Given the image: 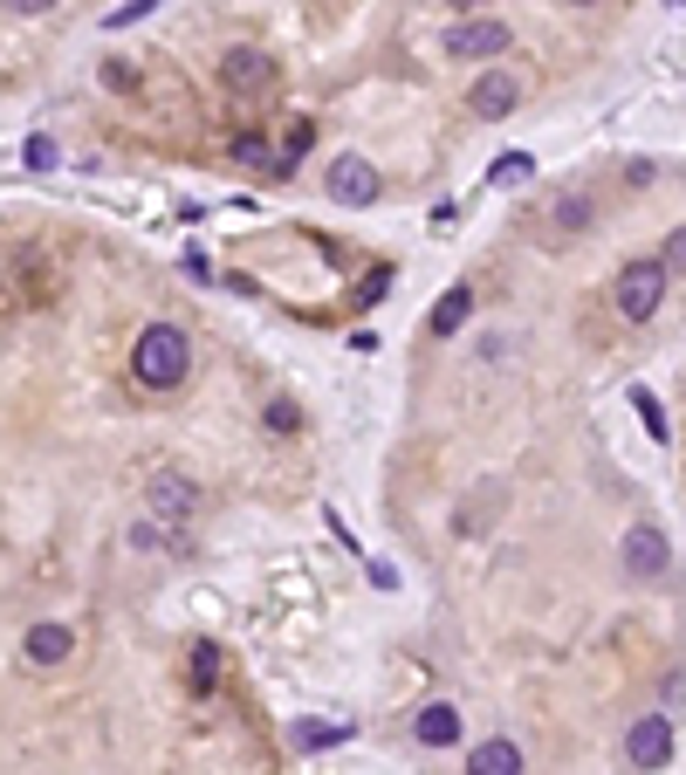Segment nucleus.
<instances>
[{
  "label": "nucleus",
  "mask_w": 686,
  "mask_h": 775,
  "mask_svg": "<svg viewBox=\"0 0 686 775\" xmlns=\"http://www.w3.org/2000/svg\"><path fill=\"white\" fill-rule=\"evenodd\" d=\"M186 371H192V344H186L179 322H151V330H138L131 378L145 391H172V385H186Z\"/></svg>",
  "instance_id": "obj_1"
},
{
  "label": "nucleus",
  "mask_w": 686,
  "mask_h": 775,
  "mask_svg": "<svg viewBox=\"0 0 686 775\" xmlns=\"http://www.w3.org/2000/svg\"><path fill=\"white\" fill-rule=\"evenodd\" d=\"M666 261H625L618 268V289H612V302H618V316L625 322H645V316H653L659 309V296H666Z\"/></svg>",
  "instance_id": "obj_2"
},
{
  "label": "nucleus",
  "mask_w": 686,
  "mask_h": 775,
  "mask_svg": "<svg viewBox=\"0 0 686 775\" xmlns=\"http://www.w3.org/2000/svg\"><path fill=\"white\" fill-rule=\"evenodd\" d=\"M322 186H330V199H337V207H371L385 179H378V166H371V158L344 151L337 166H330V179H322Z\"/></svg>",
  "instance_id": "obj_3"
},
{
  "label": "nucleus",
  "mask_w": 686,
  "mask_h": 775,
  "mask_svg": "<svg viewBox=\"0 0 686 775\" xmlns=\"http://www.w3.org/2000/svg\"><path fill=\"white\" fill-rule=\"evenodd\" d=\"M625 755H632V768H666L673 762V721L666 714H638L632 734H625Z\"/></svg>",
  "instance_id": "obj_4"
},
{
  "label": "nucleus",
  "mask_w": 686,
  "mask_h": 775,
  "mask_svg": "<svg viewBox=\"0 0 686 775\" xmlns=\"http://www.w3.org/2000/svg\"><path fill=\"white\" fill-rule=\"evenodd\" d=\"M515 103H521V83H515L508 69H488V76L467 90V110L480 117V125H501V117H515Z\"/></svg>",
  "instance_id": "obj_5"
},
{
  "label": "nucleus",
  "mask_w": 686,
  "mask_h": 775,
  "mask_svg": "<svg viewBox=\"0 0 686 775\" xmlns=\"http://www.w3.org/2000/svg\"><path fill=\"white\" fill-rule=\"evenodd\" d=\"M625 569H632V577H666V563H673V549H666V536H659V528L653 521H638V528H625Z\"/></svg>",
  "instance_id": "obj_6"
},
{
  "label": "nucleus",
  "mask_w": 686,
  "mask_h": 775,
  "mask_svg": "<svg viewBox=\"0 0 686 775\" xmlns=\"http://www.w3.org/2000/svg\"><path fill=\"white\" fill-rule=\"evenodd\" d=\"M192 508H199V487H192L186 474H151V515H158V521L179 528Z\"/></svg>",
  "instance_id": "obj_7"
},
{
  "label": "nucleus",
  "mask_w": 686,
  "mask_h": 775,
  "mask_svg": "<svg viewBox=\"0 0 686 775\" xmlns=\"http://www.w3.org/2000/svg\"><path fill=\"white\" fill-rule=\"evenodd\" d=\"M501 49H508V28L501 21H460L447 34V56H460V62L467 56H501Z\"/></svg>",
  "instance_id": "obj_8"
},
{
  "label": "nucleus",
  "mask_w": 686,
  "mask_h": 775,
  "mask_svg": "<svg viewBox=\"0 0 686 775\" xmlns=\"http://www.w3.org/2000/svg\"><path fill=\"white\" fill-rule=\"evenodd\" d=\"M76 652V632L69 625H28L21 632V659H34V666H62Z\"/></svg>",
  "instance_id": "obj_9"
},
{
  "label": "nucleus",
  "mask_w": 686,
  "mask_h": 775,
  "mask_svg": "<svg viewBox=\"0 0 686 775\" xmlns=\"http://www.w3.org/2000/svg\"><path fill=\"white\" fill-rule=\"evenodd\" d=\"M220 76H227V90H268V83H275V62H268L261 49H227Z\"/></svg>",
  "instance_id": "obj_10"
},
{
  "label": "nucleus",
  "mask_w": 686,
  "mask_h": 775,
  "mask_svg": "<svg viewBox=\"0 0 686 775\" xmlns=\"http://www.w3.org/2000/svg\"><path fill=\"white\" fill-rule=\"evenodd\" d=\"M412 734H419L426 748H454V742H460V707H447V701L419 707V714H412Z\"/></svg>",
  "instance_id": "obj_11"
},
{
  "label": "nucleus",
  "mask_w": 686,
  "mask_h": 775,
  "mask_svg": "<svg viewBox=\"0 0 686 775\" xmlns=\"http://www.w3.org/2000/svg\"><path fill=\"white\" fill-rule=\"evenodd\" d=\"M467 316H474V289H467V281H460V289H447V296H439V302H433V316H426V330H433V337H460V330H467Z\"/></svg>",
  "instance_id": "obj_12"
},
{
  "label": "nucleus",
  "mask_w": 686,
  "mask_h": 775,
  "mask_svg": "<svg viewBox=\"0 0 686 775\" xmlns=\"http://www.w3.org/2000/svg\"><path fill=\"white\" fill-rule=\"evenodd\" d=\"M467 775H521V748L515 742H480L467 755Z\"/></svg>",
  "instance_id": "obj_13"
},
{
  "label": "nucleus",
  "mask_w": 686,
  "mask_h": 775,
  "mask_svg": "<svg viewBox=\"0 0 686 775\" xmlns=\"http://www.w3.org/2000/svg\"><path fill=\"white\" fill-rule=\"evenodd\" d=\"M350 721H296V748L302 755H316V748H337V742H350Z\"/></svg>",
  "instance_id": "obj_14"
},
{
  "label": "nucleus",
  "mask_w": 686,
  "mask_h": 775,
  "mask_svg": "<svg viewBox=\"0 0 686 775\" xmlns=\"http://www.w3.org/2000/svg\"><path fill=\"white\" fill-rule=\"evenodd\" d=\"M213 673H220V645H207V638H199V645H192V666H186L192 693H213Z\"/></svg>",
  "instance_id": "obj_15"
},
{
  "label": "nucleus",
  "mask_w": 686,
  "mask_h": 775,
  "mask_svg": "<svg viewBox=\"0 0 686 775\" xmlns=\"http://www.w3.org/2000/svg\"><path fill=\"white\" fill-rule=\"evenodd\" d=\"M529 172H536V158H529V151H501V158H495V172H488V179H495V186L508 192V186H521V179H529Z\"/></svg>",
  "instance_id": "obj_16"
},
{
  "label": "nucleus",
  "mask_w": 686,
  "mask_h": 775,
  "mask_svg": "<svg viewBox=\"0 0 686 775\" xmlns=\"http://www.w3.org/2000/svg\"><path fill=\"white\" fill-rule=\"evenodd\" d=\"M632 405H638V419H645V439H666V413H659V398L645 391V385H632Z\"/></svg>",
  "instance_id": "obj_17"
},
{
  "label": "nucleus",
  "mask_w": 686,
  "mask_h": 775,
  "mask_svg": "<svg viewBox=\"0 0 686 775\" xmlns=\"http://www.w3.org/2000/svg\"><path fill=\"white\" fill-rule=\"evenodd\" d=\"M233 158H240V166H255V172H275V158H281V151H268V145H261V138L248 131V138L233 145Z\"/></svg>",
  "instance_id": "obj_18"
},
{
  "label": "nucleus",
  "mask_w": 686,
  "mask_h": 775,
  "mask_svg": "<svg viewBox=\"0 0 686 775\" xmlns=\"http://www.w3.org/2000/svg\"><path fill=\"white\" fill-rule=\"evenodd\" d=\"M21 166H28V172H49V166H56V138H42V131H34V138L21 145Z\"/></svg>",
  "instance_id": "obj_19"
},
{
  "label": "nucleus",
  "mask_w": 686,
  "mask_h": 775,
  "mask_svg": "<svg viewBox=\"0 0 686 775\" xmlns=\"http://www.w3.org/2000/svg\"><path fill=\"white\" fill-rule=\"evenodd\" d=\"M151 8H158V0H125V8H110V14H103V28L117 34V28H131V21H145Z\"/></svg>",
  "instance_id": "obj_20"
},
{
  "label": "nucleus",
  "mask_w": 686,
  "mask_h": 775,
  "mask_svg": "<svg viewBox=\"0 0 686 775\" xmlns=\"http://www.w3.org/2000/svg\"><path fill=\"white\" fill-rule=\"evenodd\" d=\"M659 261H666L673 275H686V227H673V234H666V248H659Z\"/></svg>",
  "instance_id": "obj_21"
},
{
  "label": "nucleus",
  "mask_w": 686,
  "mask_h": 775,
  "mask_svg": "<svg viewBox=\"0 0 686 775\" xmlns=\"http://www.w3.org/2000/svg\"><path fill=\"white\" fill-rule=\"evenodd\" d=\"M8 8H14V14H49L56 0H8Z\"/></svg>",
  "instance_id": "obj_22"
},
{
  "label": "nucleus",
  "mask_w": 686,
  "mask_h": 775,
  "mask_svg": "<svg viewBox=\"0 0 686 775\" xmlns=\"http://www.w3.org/2000/svg\"><path fill=\"white\" fill-rule=\"evenodd\" d=\"M454 8H480V0H454Z\"/></svg>",
  "instance_id": "obj_23"
}]
</instances>
